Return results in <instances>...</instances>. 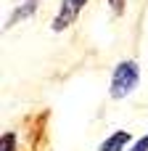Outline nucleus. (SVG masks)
I'll return each instance as SVG.
<instances>
[{
  "mask_svg": "<svg viewBox=\"0 0 148 151\" xmlns=\"http://www.w3.org/2000/svg\"><path fill=\"white\" fill-rule=\"evenodd\" d=\"M130 143V133L127 130H117L114 135H109L103 143H101V151H122Z\"/></svg>",
  "mask_w": 148,
  "mask_h": 151,
  "instance_id": "obj_4",
  "label": "nucleus"
},
{
  "mask_svg": "<svg viewBox=\"0 0 148 151\" xmlns=\"http://www.w3.org/2000/svg\"><path fill=\"white\" fill-rule=\"evenodd\" d=\"M24 3H37V0H24Z\"/></svg>",
  "mask_w": 148,
  "mask_h": 151,
  "instance_id": "obj_8",
  "label": "nucleus"
},
{
  "mask_svg": "<svg viewBox=\"0 0 148 151\" xmlns=\"http://www.w3.org/2000/svg\"><path fill=\"white\" fill-rule=\"evenodd\" d=\"M124 3H127V0H109V8L119 16V13H124Z\"/></svg>",
  "mask_w": 148,
  "mask_h": 151,
  "instance_id": "obj_6",
  "label": "nucleus"
},
{
  "mask_svg": "<svg viewBox=\"0 0 148 151\" xmlns=\"http://www.w3.org/2000/svg\"><path fill=\"white\" fill-rule=\"evenodd\" d=\"M3 151H16V135L13 133H5L3 135Z\"/></svg>",
  "mask_w": 148,
  "mask_h": 151,
  "instance_id": "obj_5",
  "label": "nucleus"
},
{
  "mask_svg": "<svg viewBox=\"0 0 148 151\" xmlns=\"http://www.w3.org/2000/svg\"><path fill=\"white\" fill-rule=\"evenodd\" d=\"M127 151H148V133L140 138V141H135V146H132V149H127Z\"/></svg>",
  "mask_w": 148,
  "mask_h": 151,
  "instance_id": "obj_7",
  "label": "nucleus"
},
{
  "mask_svg": "<svg viewBox=\"0 0 148 151\" xmlns=\"http://www.w3.org/2000/svg\"><path fill=\"white\" fill-rule=\"evenodd\" d=\"M34 11H37V3H19V5L11 11V16H8V21H5V29L16 27L19 21H26V19H29Z\"/></svg>",
  "mask_w": 148,
  "mask_h": 151,
  "instance_id": "obj_3",
  "label": "nucleus"
},
{
  "mask_svg": "<svg viewBox=\"0 0 148 151\" xmlns=\"http://www.w3.org/2000/svg\"><path fill=\"white\" fill-rule=\"evenodd\" d=\"M138 82H140V66H138V61H132V58H124V61H119L117 66H114V72H111V80H109V96L111 98H127L135 88H138Z\"/></svg>",
  "mask_w": 148,
  "mask_h": 151,
  "instance_id": "obj_1",
  "label": "nucleus"
},
{
  "mask_svg": "<svg viewBox=\"0 0 148 151\" xmlns=\"http://www.w3.org/2000/svg\"><path fill=\"white\" fill-rule=\"evenodd\" d=\"M85 5H87V0H61V8L53 19V32H64L66 27H71Z\"/></svg>",
  "mask_w": 148,
  "mask_h": 151,
  "instance_id": "obj_2",
  "label": "nucleus"
}]
</instances>
